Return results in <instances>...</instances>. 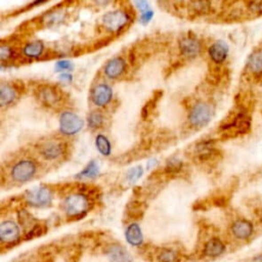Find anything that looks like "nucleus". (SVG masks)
<instances>
[{"label": "nucleus", "instance_id": "nucleus-16", "mask_svg": "<svg viewBox=\"0 0 262 262\" xmlns=\"http://www.w3.org/2000/svg\"><path fill=\"white\" fill-rule=\"evenodd\" d=\"M225 251V245L223 242L218 237H212L210 238L204 247V254L207 257L215 258L223 254Z\"/></svg>", "mask_w": 262, "mask_h": 262}, {"label": "nucleus", "instance_id": "nucleus-37", "mask_svg": "<svg viewBox=\"0 0 262 262\" xmlns=\"http://www.w3.org/2000/svg\"><path fill=\"white\" fill-rule=\"evenodd\" d=\"M251 262H262V254H260V255L254 257V258L251 260Z\"/></svg>", "mask_w": 262, "mask_h": 262}, {"label": "nucleus", "instance_id": "nucleus-22", "mask_svg": "<svg viewBox=\"0 0 262 262\" xmlns=\"http://www.w3.org/2000/svg\"><path fill=\"white\" fill-rule=\"evenodd\" d=\"M16 97L15 89L9 85L3 84L0 88V104L1 106L9 105Z\"/></svg>", "mask_w": 262, "mask_h": 262}, {"label": "nucleus", "instance_id": "nucleus-25", "mask_svg": "<svg viewBox=\"0 0 262 262\" xmlns=\"http://www.w3.org/2000/svg\"><path fill=\"white\" fill-rule=\"evenodd\" d=\"M159 262H177L178 255L172 249H164L158 255Z\"/></svg>", "mask_w": 262, "mask_h": 262}, {"label": "nucleus", "instance_id": "nucleus-14", "mask_svg": "<svg viewBox=\"0 0 262 262\" xmlns=\"http://www.w3.org/2000/svg\"><path fill=\"white\" fill-rule=\"evenodd\" d=\"M126 70V62L122 57L112 58L104 68L105 75L111 79H117L124 74Z\"/></svg>", "mask_w": 262, "mask_h": 262}, {"label": "nucleus", "instance_id": "nucleus-26", "mask_svg": "<svg viewBox=\"0 0 262 262\" xmlns=\"http://www.w3.org/2000/svg\"><path fill=\"white\" fill-rule=\"evenodd\" d=\"M103 124V116L99 112H92L88 117V125L93 128H99Z\"/></svg>", "mask_w": 262, "mask_h": 262}, {"label": "nucleus", "instance_id": "nucleus-28", "mask_svg": "<svg viewBox=\"0 0 262 262\" xmlns=\"http://www.w3.org/2000/svg\"><path fill=\"white\" fill-rule=\"evenodd\" d=\"M181 168H182V162L176 158H173L167 162L165 170L168 173H177L181 170Z\"/></svg>", "mask_w": 262, "mask_h": 262}, {"label": "nucleus", "instance_id": "nucleus-32", "mask_svg": "<svg viewBox=\"0 0 262 262\" xmlns=\"http://www.w3.org/2000/svg\"><path fill=\"white\" fill-rule=\"evenodd\" d=\"M61 13L58 12V11H54L52 13H49L47 16L44 17V20L47 23V24H55L57 23L60 18H61Z\"/></svg>", "mask_w": 262, "mask_h": 262}, {"label": "nucleus", "instance_id": "nucleus-7", "mask_svg": "<svg viewBox=\"0 0 262 262\" xmlns=\"http://www.w3.org/2000/svg\"><path fill=\"white\" fill-rule=\"evenodd\" d=\"M26 202L33 207H45L51 203L52 192L47 187H38L29 190L25 195Z\"/></svg>", "mask_w": 262, "mask_h": 262}, {"label": "nucleus", "instance_id": "nucleus-29", "mask_svg": "<svg viewBox=\"0 0 262 262\" xmlns=\"http://www.w3.org/2000/svg\"><path fill=\"white\" fill-rule=\"evenodd\" d=\"M247 9L254 15H262V1L247 2Z\"/></svg>", "mask_w": 262, "mask_h": 262}, {"label": "nucleus", "instance_id": "nucleus-1", "mask_svg": "<svg viewBox=\"0 0 262 262\" xmlns=\"http://www.w3.org/2000/svg\"><path fill=\"white\" fill-rule=\"evenodd\" d=\"M214 116V107L207 101L196 102L189 111L188 121L191 126L200 128L206 126Z\"/></svg>", "mask_w": 262, "mask_h": 262}, {"label": "nucleus", "instance_id": "nucleus-33", "mask_svg": "<svg viewBox=\"0 0 262 262\" xmlns=\"http://www.w3.org/2000/svg\"><path fill=\"white\" fill-rule=\"evenodd\" d=\"M73 69V64L69 60H60L56 63V70L58 71H69Z\"/></svg>", "mask_w": 262, "mask_h": 262}, {"label": "nucleus", "instance_id": "nucleus-34", "mask_svg": "<svg viewBox=\"0 0 262 262\" xmlns=\"http://www.w3.org/2000/svg\"><path fill=\"white\" fill-rule=\"evenodd\" d=\"M151 17H152V11H151V10H147V11H145V12L142 13V15H141V20H142L143 23H148Z\"/></svg>", "mask_w": 262, "mask_h": 262}, {"label": "nucleus", "instance_id": "nucleus-38", "mask_svg": "<svg viewBox=\"0 0 262 262\" xmlns=\"http://www.w3.org/2000/svg\"><path fill=\"white\" fill-rule=\"evenodd\" d=\"M260 219H261V221H262V209H261V211H260Z\"/></svg>", "mask_w": 262, "mask_h": 262}, {"label": "nucleus", "instance_id": "nucleus-24", "mask_svg": "<svg viewBox=\"0 0 262 262\" xmlns=\"http://www.w3.org/2000/svg\"><path fill=\"white\" fill-rule=\"evenodd\" d=\"M188 6L196 14H206L211 10V3L206 1L188 2Z\"/></svg>", "mask_w": 262, "mask_h": 262}, {"label": "nucleus", "instance_id": "nucleus-9", "mask_svg": "<svg viewBox=\"0 0 262 262\" xmlns=\"http://www.w3.org/2000/svg\"><path fill=\"white\" fill-rule=\"evenodd\" d=\"M179 49L186 57H195L202 49L201 42L192 35H186L179 40Z\"/></svg>", "mask_w": 262, "mask_h": 262}, {"label": "nucleus", "instance_id": "nucleus-8", "mask_svg": "<svg viewBox=\"0 0 262 262\" xmlns=\"http://www.w3.org/2000/svg\"><path fill=\"white\" fill-rule=\"evenodd\" d=\"M37 96L46 106H54L61 100V92L54 86H42L38 90Z\"/></svg>", "mask_w": 262, "mask_h": 262}, {"label": "nucleus", "instance_id": "nucleus-19", "mask_svg": "<svg viewBox=\"0 0 262 262\" xmlns=\"http://www.w3.org/2000/svg\"><path fill=\"white\" fill-rule=\"evenodd\" d=\"M125 236L126 239L129 244H131L132 246H139L142 241H143V236H142V232L140 229V226L137 223H131L125 232Z\"/></svg>", "mask_w": 262, "mask_h": 262}, {"label": "nucleus", "instance_id": "nucleus-10", "mask_svg": "<svg viewBox=\"0 0 262 262\" xmlns=\"http://www.w3.org/2000/svg\"><path fill=\"white\" fill-rule=\"evenodd\" d=\"M113 97V90L106 84H98L95 86L91 93V99L97 106H103L107 104Z\"/></svg>", "mask_w": 262, "mask_h": 262}, {"label": "nucleus", "instance_id": "nucleus-35", "mask_svg": "<svg viewBox=\"0 0 262 262\" xmlns=\"http://www.w3.org/2000/svg\"><path fill=\"white\" fill-rule=\"evenodd\" d=\"M135 4L137 5L138 9L142 10L143 12H145V11L149 10V9H148V3H147V2H145V1H139V2H136Z\"/></svg>", "mask_w": 262, "mask_h": 262}, {"label": "nucleus", "instance_id": "nucleus-13", "mask_svg": "<svg viewBox=\"0 0 262 262\" xmlns=\"http://www.w3.org/2000/svg\"><path fill=\"white\" fill-rule=\"evenodd\" d=\"M208 53L214 62L221 63L228 55V46L223 41H216L209 47Z\"/></svg>", "mask_w": 262, "mask_h": 262}, {"label": "nucleus", "instance_id": "nucleus-20", "mask_svg": "<svg viewBox=\"0 0 262 262\" xmlns=\"http://www.w3.org/2000/svg\"><path fill=\"white\" fill-rule=\"evenodd\" d=\"M107 256L112 260V262H128L129 256L125 249L118 245L111 246L106 251Z\"/></svg>", "mask_w": 262, "mask_h": 262}, {"label": "nucleus", "instance_id": "nucleus-27", "mask_svg": "<svg viewBox=\"0 0 262 262\" xmlns=\"http://www.w3.org/2000/svg\"><path fill=\"white\" fill-rule=\"evenodd\" d=\"M97 173H98V167H97L96 163L94 161H92L88 164V166L83 171H81V173L78 176L91 178V177H94Z\"/></svg>", "mask_w": 262, "mask_h": 262}, {"label": "nucleus", "instance_id": "nucleus-12", "mask_svg": "<svg viewBox=\"0 0 262 262\" xmlns=\"http://www.w3.org/2000/svg\"><path fill=\"white\" fill-rule=\"evenodd\" d=\"M19 236V229L15 222L7 220L0 225V238L3 243H13Z\"/></svg>", "mask_w": 262, "mask_h": 262}, {"label": "nucleus", "instance_id": "nucleus-4", "mask_svg": "<svg viewBox=\"0 0 262 262\" xmlns=\"http://www.w3.org/2000/svg\"><path fill=\"white\" fill-rule=\"evenodd\" d=\"M129 23V14L124 10H113L105 13L102 17L103 27L113 33H118Z\"/></svg>", "mask_w": 262, "mask_h": 262}, {"label": "nucleus", "instance_id": "nucleus-18", "mask_svg": "<svg viewBox=\"0 0 262 262\" xmlns=\"http://www.w3.org/2000/svg\"><path fill=\"white\" fill-rule=\"evenodd\" d=\"M215 152L214 143L210 140L199 142L194 147V156L201 161L210 159Z\"/></svg>", "mask_w": 262, "mask_h": 262}, {"label": "nucleus", "instance_id": "nucleus-15", "mask_svg": "<svg viewBox=\"0 0 262 262\" xmlns=\"http://www.w3.org/2000/svg\"><path fill=\"white\" fill-rule=\"evenodd\" d=\"M247 69L255 77L262 76V48L255 49L248 57Z\"/></svg>", "mask_w": 262, "mask_h": 262}, {"label": "nucleus", "instance_id": "nucleus-36", "mask_svg": "<svg viewBox=\"0 0 262 262\" xmlns=\"http://www.w3.org/2000/svg\"><path fill=\"white\" fill-rule=\"evenodd\" d=\"M60 79H61L62 81H66V82H71L72 79H73V77H72V75L69 74V73H62V74L60 75Z\"/></svg>", "mask_w": 262, "mask_h": 262}, {"label": "nucleus", "instance_id": "nucleus-11", "mask_svg": "<svg viewBox=\"0 0 262 262\" xmlns=\"http://www.w3.org/2000/svg\"><path fill=\"white\" fill-rule=\"evenodd\" d=\"M254 232V226L247 219H237L231 225V233L237 239H248Z\"/></svg>", "mask_w": 262, "mask_h": 262}, {"label": "nucleus", "instance_id": "nucleus-5", "mask_svg": "<svg viewBox=\"0 0 262 262\" xmlns=\"http://www.w3.org/2000/svg\"><path fill=\"white\" fill-rule=\"evenodd\" d=\"M37 170L35 162L32 160H21L11 169V177L17 182L29 181L35 175Z\"/></svg>", "mask_w": 262, "mask_h": 262}, {"label": "nucleus", "instance_id": "nucleus-30", "mask_svg": "<svg viewBox=\"0 0 262 262\" xmlns=\"http://www.w3.org/2000/svg\"><path fill=\"white\" fill-rule=\"evenodd\" d=\"M12 53H13V50L11 49L10 46L4 45V44L1 45V48H0V56H1V60H2V61L8 60V59L12 56Z\"/></svg>", "mask_w": 262, "mask_h": 262}, {"label": "nucleus", "instance_id": "nucleus-23", "mask_svg": "<svg viewBox=\"0 0 262 262\" xmlns=\"http://www.w3.org/2000/svg\"><path fill=\"white\" fill-rule=\"evenodd\" d=\"M95 144H96V147L98 149V151L103 155V156H108L111 154V150H112V147H111V143L108 141V139L102 135V134H99L96 136V140H95Z\"/></svg>", "mask_w": 262, "mask_h": 262}, {"label": "nucleus", "instance_id": "nucleus-21", "mask_svg": "<svg viewBox=\"0 0 262 262\" xmlns=\"http://www.w3.org/2000/svg\"><path fill=\"white\" fill-rule=\"evenodd\" d=\"M43 49H44L43 43L41 41L37 40V41L28 43L24 47L23 52H24L25 56H27L29 58H36V57H39L42 54Z\"/></svg>", "mask_w": 262, "mask_h": 262}, {"label": "nucleus", "instance_id": "nucleus-6", "mask_svg": "<svg viewBox=\"0 0 262 262\" xmlns=\"http://www.w3.org/2000/svg\"><path fill=\"white\" fill-rule=\"evenodd\" d=\"M83 127V120L73 112H64L59 118V130L67 135L78 133Z\"/></svg>", "mask_w": 262, "mask_h": 262}, {"label": "nucleus", "instance_id": "nucleus-31", "mask_svg": "<svg viewBox=\"0 0 262 262\" xmlns=\"http://www.w3.org/2000/svg\"><path fill=\"white\" fill-rule=\"evenodd\" d=\"M141 175H142V169H141V167H134V168H132V169L129 171V173H128V175H127V178H128L130 181H135V180H137Z\"/></svg>", "mask_w": 262, "mask_h": 262}, {"label": "nucleus", "instance_id": "nucleus-3", "mask_svg": "<svg viewBox=\"0 0 262 262\" xmlns=\"http://www.w3.org/2000/svg\"><path fill=\"white\" fill-rule=\"evenodd\" d=\"M64 211L70 217H78L85 214L90 208V202L87 195L83 193H74L64 200Z\"/></svg>", "mask_w": 262, "mask_h": 262}, {"label": "nucleus", "instance_id": "nucleus-17", "mask_svg": "<svg viewBox=\"0 0 262 262\" xmlns=\"http://www.w3.org/2000/svg\"><path fill=\"white\" fill-rule=\"evenodd\" d=\"M40 154L47 160H55L63 154V145L57 142H48L42 145Z\"/></svg>", "mask_w": 262, "mask_h": 262}, {"label": "nucleus", "instance_id": "nucleus-2", "mask_svg": "<svg viewBox=\"0 0 262 262\" xmlns=\"http://www.w3.org/2000/svg\"><path fill=\"white\" fill-rule=\"evenodd\" d=\"M251 128V120L245 113H238L222 127V132L226 137H234L247 133Z\"/></svg>", "mask_w": 262, "mask_h": 262}]
</instances>
